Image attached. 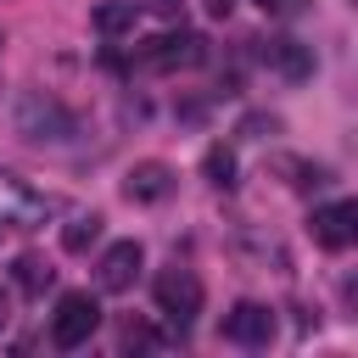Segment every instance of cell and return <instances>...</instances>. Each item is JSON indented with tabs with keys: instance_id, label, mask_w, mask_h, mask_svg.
I'll use <instances>...</instances> for the list:
<instances>
[{
	"instance_id": "6da1fadb",
	"label": "cell",
	"mask_w": 358,
	"mask_h": 358,
	"mask_svg": "<svg viewBox=\"0 0 358 358\" xmlns=\"http://www.w3.org/2000/svg\"><path fill=\"white\" fill-rule=\"evenodd\" d=\"M134 62H140L145 73H185V67H201V62H207V39L190 34V28H168V34L145 39V45L134 50Z\"/></svg>"
},
{
	"instance_id": "7a4b0ae2",
	"label": "cell",
	"mask_w": 358,
	"mask_h": 358,
	"mask_svg": "<svg viewBox=\"0 0 358 358\" xmlns=\"http://www.w3.org/2000/svg\"><path fill=\"white\" fill-rule=\"evenodd\" d=\"M95 330H101V302H95L90 291H67V296L56 302V313H50V341H56L62 352H73V347H84Z\"/></svg>"
},
{
	"instance_id": "3957f363",
	"label": "cell",
	"mask_w": 358,
	"mask_h": 358,
	"mask_svg": "<svg viewBox=\"0 0 358 358\" xmlns=\"http://www.w3.org/2000/svg\"><path fill=\"white\" fill-rule=\"evenodd\" d=\"M151 296H157V313L162 319H173V324H190L196 313H201V302H207V291H201V280L190 274V268H162L157 274V285H151Z\"/></svg>"
},
{
	"instance_id": "277c9868",
	"label": "cell",
	"mask_w": 358,
	"mask_h": 358,
	"mask_svg": "<svg viewBox=\"0 0 358 358\" xmlns=\"http://www.w3.org/2000/svg\"><path fill=\"white\" fill-rule=\"evenodd\" d=\"M308 235H313V246H324V252H347V246L358 241V207H352V201L313 207V218H308Z\"/></svg>"
},
{
	"instance_id": "5b68a950",
	"label": "cell",
	"mask_w": 358,
	"mask_h": 358,
	"mask_svg": "<svg viewBox=\"0 0 358 358\" xmlns=\"http://www.w3.org/2000/svg\"><path fill=\"white\" fill-rule=\"evenodd\" d=\"M140 263H145V246L140 241H112L106 252H101V263H95V285L101 291H129L134 280H140Z\"/></svg>"
},
{
	"instance_id": "8992f818",
	"label": "cell",
	"mask_w": 358,
	"mask_h": 358,
	"mask_svg": "<svg viewBox=\"0 0 358 358\" xmlns=\"http://www.w3.org/2000/svg\"><path fill=\"white\" fill-rule=\"evenodd\" d=\"M263 67L268 73H280L285 84H302V78H313V45H302V39H291V34H274V39H263Z\"/></svg>"
},
{
	"instance_id": "52a82bcc",
	"label": "cell",
	"mask_w": 358,
	"mask_h": 358,
	"mask_svg": "<svg viewBox=\"0 0 358 358\" xmlns=\"http://www.w3.org/2000/svg\"><path fill=\"white\" fill-rule=\"evenodd\" d=\"M224 341H235V347H268V341H274V308H263V302H235V308L224 313Z\"/></svg>"
},
{
	"instance_id": "ba28073f",
	"label": "cell",
	"mask_w": 358,
	"mask_h": 358,
	"mask_svg": "<svg viewBox=\"0 0 358 358\" xmlns=\"http://www.w3.org/2000/svg\"><path fill=\"white\" fill-rule=\"evenodd\" d=\"M50 213V196L28 190L17 173H0V224H17V229H34L39 218Z\"/></svg>"
},
{
	"instance_id": "9c48e42d",
	"label": "cell",
	"mask_w": 358,
	"mask_h": 358,
	"mask_svg": "<svg viewBox=\"0 0 358 358\" xmlns=\"http://www.w3.org/2000/svg\"><path fill=\"white\" fill-rule=\"evenodd\" d=\"M17 123H22L28 140H62V134H67V112H62L56 101H45V95H28L22 112H17Z\"/></svg>"
},
{
	"instance_id": "30bf717a",
	"label": "cell",
	"mask_w": 358,
	"mask_h": 358,
	"mask_svg": "<svg viewBox=\"0 0 358 358\" xmlns=\"http://www.w3.org/2000/svg\"><path fill=\"white\" fill-rule=\"evenodd\" d=\"M168 190H173V168L168 162H134L123 173V196L129 201H162Z\"/></svg>"
},
{
	"instance_id": "8fae6325",
	"label": "cell",
	"mask_w": 358,
	"mask_h": 358,
	"mask_svg": "<svg viewBox=\"0 0 358 358\" xmlns=\"http://www.w3.org/2000/svg\"><path fill=\"white\" fill-rule=\"evenodd\" d=\"M134 22H140L134 0H101V6H95V28H101L106 39H123V34H134Z\"/></svg>"
},
{
	"instance_id": "7c38bea8",
	"label": "cell",
	"mask_w": 358,
	"mask_h": 358,
	"mask_svg": "<svg viewBox=\"0 0 358 358\" xmlns=\"http://www.w3.org/2000/svg\"><path fill=\"white\" fill-rule=\"evenodd\" d=\"M11 280H17V291H22V296H39V291H45L50 280H56V268H50L45 257H34V252H22V257L11 263Z\"/></svg>"
},
{
	"instance_id": "4fadbf2b",
	"label": "cell",
	"mask_w": 358,
	"mask_h": 358,
	"mask_svg": "<svg viewBox=\"0 0 358 358\" xmlns=\"http://www.w3.org/2000/svg\"><path fill=\"white\" fill-rule=\"evenodd\" d=\"M201 173H207V185H213V190H235V151H229V145H207Z\"/></svg>"
},
{
	"instance_id": "5bb4252c",
	"label": "cell",
	"mask_w": 358,
	"mask_h": 358,
	"mask_svg": "<svg viewBox=\"0 0 358 358\" xmlns=\"http://www.w3.org/2000/svg\"><path fill=\"white\" fill-rule=\"evenodd\" d=\"M95 235H101V218H95V213H78V218H67V229H62V252H84Z\"/></svg>"
},
{
	"instance_id": "9a60e30c",
	"label": "cell",
	"mask_w": 358,
	"mask_h": 358,
	"mask_svg": "<svg viewBox=\"0 0 358 358\" xmlns=\"http://www.w3.org/2000/svg\"><path fill=\"white\" fill-rule=\"evenodd\" d=\"M313 0H257V11L263 17H280V22H291V17H302Z\"/></svg>"
},
{
	"instance_id": "2e32d148",
	"label": "cell",
	"mask_w": 358,
	"mask_h": 358,
	"mask_svg": "<svg viewBox=\"0 0 358 358\" xmlns=\"http://www.w3.org/2000/svg\"><path fill=\"white\" fill-rule=\"evenodd\" d=\"M201 6H207L213 17H229V11H235V0H201Z\"/></svg>"
},
{
	"instance_id": "e0dca14e",
	"label": "cell",
	"mask_w": 358,
	"mask_h": 358,
	"mask_svg": "<svg viewBox=\"0 0 358 358\" xmlns=\"http://www.w3.org/2000/svg\"><path fill=\"white\" fill-rule=\"evenodd\" d=\"M6 319H11V302H6V291H0V330H6Z\"/></svg>"
}]
</instances>
